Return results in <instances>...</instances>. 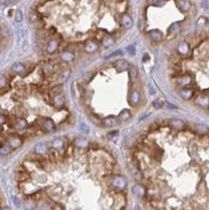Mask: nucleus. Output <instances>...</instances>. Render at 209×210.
Masks as SVG:
<instances>
[{
    "label": "nucleus",
    "instance_id": "obj_10",
    "mask_svg": "<svg viewBox=\"0 0 209 210\" xmlns=\"http://www.w3.org/2000/svg\"><path fill=\"white\" fill-rule=\"evenodd\" d=\"M23 142H22V139H20L19 137L17 136H13L9 139L8 140V145L13 149H16V148H18L22 145Z\"/></svg>",
    "mask_w": 209,
    "mask_h": 210
},
{
    "label": "nucleus",
    "instance_id": "obj_18",
    "mask_svg": "<svg viewBox=\"0 0 209 210\" xmlns=\"http://www.w3.org/2000/svg\"><path fill=\"white\" fill-rule=\"evenodd\" d=\"M98 49V44L94 41H90L89 43H87L84 47L85 51L87 53L95 52Z\"/></svg>",
    "mask_w": 209,
    "mask_h": 210
},
{
    "label": "nucleus",
    "instance_id": "obj_40",
    "mask_svg": "<svg viewBox=\"0 0 209 210\" xmlns=\"http://www.w3.org/2000/svg\"><path fill=\"white\" fill-rule=\"evenodd\" d=\"M202 6H204L205 8H209V1H205L202 3Z\"/></svg>",
    "mask_w": 209,
    "mask_h": 210
},
{
    "label": "nucleus",
    "instance_id": "obj_34",
    "mask_svg": "<svg viewBox=\"0 0 209 210\" xmlns=\"http://www.w3.org/2000/svg\"><path fill=\"white\" fill-rule=\"evenodd\" d=\"M153 107L155 109H159V108H161V106H162V103L159 99L154 100L153 103Z\"/></svg>",
    "mask_w": 209,
    "mask_h": 210
},
{
    "label": "nucleus",
    "instance_id": "obj_21",
    "mask_svg": "<svg viewBox=\"0 0 209 210\" xmlns=\"http://www.w3.org/2000/svg\"><path fill=\"white\" fill-rule=\"evenodd\" d=\"M114 43H115V40H114V38L112 36H105L102 39V44H103L104 47H110L113 46Z\"/></svg>",
    "mask_w": 209,
    "mask_h": 210
},
{
    "label": "nucleus",
    "instance_id": "obj_30",
    "mask_svg": "<svg viewBox=\"0 0 209 210\" xmlns=\"http://www.w3.org/2000/svg\"><path fill=\"white\" fill-rule=\"evenodd\" d=\"M7 84V80L4 75H0V89L5 88Z\"/></svg>",
    "mask_w": 209,
    "mask_h": 210
},
{
    "label": "nucleus",
    "instance_id": "obj_31",
    "mask_svg": "<svg viewBox=\"0 0 209 210\" xmlns=\"http://www.w3.org/2000/svg\"><path fill=\"white\" fill-rule=\"evenodd\" d=\"M14 19H15L16 22H21V21H22V19H23V14H22L21 10H17L16 12Z\"/></svg>",
    "mask_w": 209,
    "mask_h": 210
},
{
    "label": "nucleus",
    "instance_id": "obj_5",
    "mask_svg": "<svg viewBox=\"0 0 209 210\" xmlns=\"http://www.w3.org/2000/svg\"><path fill=\"white\" fill-rule=\"evenodd\" d=\"M148 36L154 43H159L163 40V33L157 29L149 31L148 32Z\"/></svg>",
    "mask_w": 209,
    "mask_h": 210
},
{
    "label": "nucleus",
    "instance_id": "obj_37",
    "mask_svg": "<svg viewBox=\"0 0 209 210\" xmlns=\"http://www.w3.org/2000/svg\"><path fill=\"white\" fill-rule=\"evenodd\" d=\"M52 210H65V209L61 204H55Z\"/></svg>",
    "mask_w": 209,
    "mask_h": 210
},
{
    "label": "nucleus",
    "instance_id": "obj_12",
    "mask_svg": "<svg viewBox=\"0 0 209 210\" xmlns=\"http://www.w3.org/2000/svg\"><path fill=\"white\" fill-rule=\"evenodd\" d=\"M42 127L45 129V131L47 132H54L55 131V124L54 123V121L51 119H47L43 121L42 123Z\"/></svg>",
    "mask_w": 209,
    "mask_h": 210
},
{
    "label": "nucleus",
    "instance_id": "obj_7",
    "mask_svg": "<svg viewBox=\"0 0 209 210\" xmlns=\"http://www.w3.org/2000/svg\"><path fill=\"white\" fill-rule=\"evenodd\" d=\"M128 100H129V103L131 105H137L139 103V101H140V94H139V92L138 91H136V90L132 91L130 93V95H129Z\"/></svg>",
    "mask_w": 209,
    "mask_h": 210
},
{
    "label": "nucleus",
    "instance_id": "obj_2",
    "mask_svg": "<svg viewBox=\"0 0 209 210\" xmlns=\"http://www.w3.org/2000/svg\"><path fill=\"white\" fill-rule=\"evenodd\" d=\"M195 103L202 108L209 107V96L206 95H198L195 99Z\"/></svg>",
    "mask_w": 209,
    "mask_h": 210
},
{
    "label": "nucleus",
    "instance_id": "obj_23",
    "mask_svg": "<svg viewBox=\"0 0 209 210\" xmlns=\"http://www.w3.org/2000/svg\"><path fill=\"white\" fill-rule=\"evenodd\" d=\"M195 130H196L197 133L201 135H206L209 132L208 128L206 125L202 124V123H197V124H196Z\"/></svg>",
    "mask_w": 209,
    "mask_h": 210
},
{
    "label": "nucleus",
    "instance_id": "obj_19",
    "mask_svg": "<svg viewBox=\"0 0 209 210\" xmlns=\"http://www.w3.org/2000/svg\"><path fill=\"white\" fill-rule=\"evenodd\" d=\"M131 111L129 110H127V109H124L123 110L120 112V113L118 116V121H128L129 119L131 118Z\"/></svg>",
    "mask_w": 209,
    "mask_h": 210
},
{
    "label": "nucleus",
    "instance_id": "obj_15",
    "mask_svg": "<svg viewBox=\"0 0 209 210\" xmlns=\"http://www.w3.org/2000/svg\"><path fill=\"white\" fill-rule=\"evenodd\" d=\"M181 30V25L178 23H175V24H171L170 28L168 29L167 31V36H175L177 34H178V32H180Z\"/></svg>",
    "mask_w": 209,
    "mask_h": 210
},
{
    "label": "nucleus",
    "instance_id": "obj_13",
    "mask_svg": "<svg viewBox=\"0 0 209 210\" xmlns=\"http://www.w3.org/2000/svg\"><path fill=\"white\" fill-rule=\"evenodd\" d=\"M61 58L65 62H71L75 59V54L70 50H65L61 54Z\"/></svg>",
    "mask_w": 209,
    "mask_h": 210
},
{
    "label": "nucleus",
    "instance_id": "obj_22",
    "mask_svg": "<svg viewBox=\"0 0 209 210\" xmlns=\"http://www.w3.org/2000/svg\"><path fill=\"white\" fill-rule=\"evenodd\" d=\"M51 144H52L53 148L58 150V151H60L64 148V141L61 139H59V138L54 139Z\"/></svg>",
    "mask_w": 209,
    "mask_h": 210
},
{
    "label": "nucleus",
    "instance_id": "obj_41",
    "mask_svg": "<svg viewBox=\"0 0 209 210\" xmlns=\"http://www.w3.org/2000/svg\"><path fill=\"white\" fill-rule=\"evenodd\" d=\"M3 122H4V118H3L2 116H0V124L3 123Z\"/></svg>",
    "mask_w": 209,
    "mask_h": 210
},
{
    "label": "nucleus",
    "instance_id": "obj_17",
    "mask_svg": "<svg viewBox=\"0 0 209 210\" xmlns=\"http://www.w3.org/2000/svg\"><path fill=\"white\" fill-rule=\"evenodd\" d=\"M65 101V96L62 94H58V95H55L54 97V99H53L54 104L56 107L58 108L61 107L64 105Z\"/></svg>",
    "mask_w": 209,
    "mask_h": 210
},
{
    "label": "nucleus",
    "instance_id": "obj_1",
    "mask_svg": "<svg viewBox=\"0 0 209 210\" xmlns=\"http://www.w3.org/2000/svg\"><path fill=\"white\" fill-rule=\"evenodd\" d=\"M190 46L189 43L185 41H182L178 43L177 46V53L179 57H184V56L188 55L190 52Z\"/></svg>",
    "mask_w": 209,
    "mask_h": 210
},
{
    "label": "nucleus",
    "instance_id": "obj_28",
    "mask_svg": "<svg viewBox=\"0 0 209 210\" xmlns=\"http://www.w3.org/2000/svg\"><path fill=\"white\" fill-rule=\"evenodd\" d=\"M16 126L18 129H24L27 126V121L24 119H18L16 123Z\"/></svg>",
    "mask_w": 209,
    "mask_h": 210
},
{
    "label": "nucleus",
    "instance_id": "obj_32",
    "mask_svg": "<svg viewBox=\"0 0 209 210\" xmlns=\"http://www.w3.org/2000/svg\"><path fill=\"white\" fill-rule=\"evenodd\" d=\"M127 53L130 55L133 56L135 54V48H134V47L132 46V45L128 46L127 47Z\"/></svg>",
    "mask_w": 209,
    "mask_h": 210
},
{
    "label": "nucleus",
    "instance_id": "obj_25",
    "mask_svg": "<svg viewBox=\"0 0 209 210\" xmlns=\"http://www.w3.org/2000/svg\"><path fill=\"white\" fill-rule=\"evenodd\" d=\"M70 73H71L70 70H68V69H66V70L62 71L60 74H59V75H58V81L59 82V83H63L64 81H65L68 78V76H69Z\"/></svg>",
    "mask_w": 209,
    "mask_h": 210
},
{
    "label": "nucleus",
    "instance_id": "obj_36",
    "mask_svg": "<svg viewBox=\"0 0 209 210\" xmlns=\"http://www.w3.org/2000/svg\"><path fill=\"white\" fill-rule=\"evenodd\" d=\"M130 75H131V77H134L135 78L137 75H138V71H137V69L135 68H131V70H130Z\"/></svg>",
    "mask_w": 209,
    "mask_h": 210
},
{
    "label": "nucleus",
    "instance_id": "obj_11",
    "mask_svg": "<svg viewBox=\"0 0 209 210\" xmlns=\"http://www.w3.org/2000/svg\"><path fill=\"white\" fill-rule=\"evenodd\" d=\"M34 152L36 154L43 155L48 152V147L45 143H38L34 147Z\"/></svg>",
    "mask_w": 209,
    "mask_h": 210
},
{
    "label": "nucleus",
    "instance_id": "obj_38",
    "mask_svg": "<svg viewBox=\"0 0 209 210\" xmlns=\"http://www.w3.org/2000/svg\"><path fill=\"white\" fill-rule=\"evenodd\" d=\"M117 135H118V131H111L109 134L108 135V137H109L110 139H112V138L117 136Z\"/></svg>",
    "mask_w": 209,
    "mask_h": 210
},
{
    "label": "nucleus",
    "instance_id": "obj_20",
    "mask_svg": "<svg viewBox=\"0 0 209 210\" xmlns=\"http://www.w3.org/2000/svg\"><path fill=\"white\" fill-rule=\"evenodd\" d=\"M12 70H13L14 73L17 74H21L22 73H24V69H25V66L23 63L21 62H16L12 66Z\"/></svg>",
    "mask_w": 209,
    "mask_h": 210
},
{
    "label": "nucleus",
    "instance_id": "obj_8",
    "mask_svg": "<svg viewBox=\"0 0 209 210\" xmlns=\"http://www.w3.org/2000/svg\"><path fill=\"white\" fill-rule=\"evenodd\" d=\"M114 67L118 71H125L128 69L129 65L127 61L123 60V59H119L114 62Z\"/></svg>",
    "mask_w": 209,
    "mask_h": 210
},
{
    "label": "nucleus",
    "instance_id": "obj_33",
    "mask_svg": "<svg viewBox=\"0 0 209 210\" xmlns=\"http://www.w3.org/2000/svg\"><path fill=\"white\" fill-rule=\"evenodd\" d=\"M17 2H14V1H9V0H3V1H0V5L2 6H7L9 5H11V4H15Z\"/></svg>",
    "mask_w": 209,
    "mask_h": 210
},
{
    "label": "nucleus",
    "instance_id": "obj_4",
    "mask_svg": "<svg viewBox=\"0 0 209 210\" xmlns=\"http://www.w3.org/2000/svg\"><path fill=\"white\" fill-rule=\"evenodd\" d=\"M102 123L103 126L111 128V127H115L118 125L119 124V121H118V119L116 117H113V116H109V117L102 120Z\"/></svg>",
    "mask_w": 209,
    "mask_h": 210
},
{
    "label": "nucleus",
    "instance_id": "obj_29",
    "mask_svg": "<svg viewBox=\"0 0 209 210\" xmlns=\"http://www.w3.org/2000/svg\"><path fill=\"white\" fill-rule=\"evenodd\" d=\"M88 142L85 139H77L76 141V145L79 147H85L87 146Z\"/></svg>",
    "mask_w": 209,
    "mask_h": 210
},
{
    "label": "nucleus",
    "instance_id": "obj_14",
    "mask_svg": "<svg viewBox=\"0 0 209 210\" xmlns=\"http://www.w3.org/2000/svg\"><path fill=\"white\" fill-rule=\"evenodd\" d=\"M58 47H59V43H58V40H51L47 44V51L49 54H53L58 50Z\"/></svg>",
    "mask_w": 209,
    "mask_h": 210
},
{
    "label": "nucleus",
    "instance_id": "obj_24",
    "mask_svg": "<svg viewBox=\"0 0 209 210\" xmlns=\"http://www.w3.org/2000/svg\"><path fill=\"white\" fill-rule=\"evenodd\" d=\"M24 207L26 208V209L28 210H33L36 207V202L34 201V199L32 197H30V198H27L25 201H24Z\"/></svg>",
    "mask_w": 209,
    "mask_h": 210
},
{
    "label": "nucleus",
    "instance_id": "obj_42",
    "mask_svg": "<svg viewBox=\"0 0 209 210\" xmlns=\"http://www.w3.org/2000/svg\"><path fill=\"white\" fill-rule=\"evenodd\" d=\"M3 210H10V209H4Z\"/></svg>",
    "mask_w": 209,
    "mask_h": 210
},
{
    "label": "nucleus",
    "instance_id": "obj_16",
    "mask_svg": "<svg viewBox=\"0 0 209 210\" xmlns=\"http://www.w3.org/2000/svg\"><path fill=\"white\" fill-rule=\"evenodd\" d=\"M175 3L178 6V8L183 13L188 12L191 8V3L187 1H178Z\"/></svg>",
    "mask_w": 209,
    "mask_h": 210
},
{
    "label": "nucleus",
    "instance_id": "obj_26",
    "mask_svg": "<svg viewBox=\"0 0 209 210\" xmlns=\"http://www.w3.org/2000/svg\"><path fill=\"white\" fill-rule=\"evenodd\" d=\"M11 151H12V148L9 145H3L0 147V154L3 155V156L10 154Z\"/></svg>",
    "mask_w": 209,
    "mask_h": 210
},
{
    "label": "nucleus",
    "instance_id": "obj_3",
    "mask_svg": "<svg viewBox=\"0 0 209 210\" xmlns=\"http://www.w3.org/2000/svg\"><path fill=\"white\" fill-rule=\"evenodd\" d=\"M179 94H180V96L183 98V99L189 100L194 96L195 90L192 87H182V89L179 91Z\"/></svg>",
    "mask_w": 209,
    "mask_h": 210
},
{
    "label": "nucleus",
    "instance_id": "obj_39",
    "mask_svg": "<svg viewBox=\"0 0 209 210\" xmlns=\"http://www.w3.org/2000/svg\"><path fill=\"white\" fill-rule=\"evenodd\" d=\"M149 60V56L148 54H144V57H143V59H142V61H143L144 62H146V61H148Z\"/></svg>",
    "mask_w": 209,
    "mask_h": 210
},
{
    "label": "nucleus",
    "instance_id": "obj_6",
    "mask_svg": "<svg viewBox=\"0 0 209 210\" xmlns=\"http://www.w3.org/2000/svg\"><path fill=\"white\" fill-rule=\"evenodd\" d=\"M191 81H192V80H191L189 75H183V76H178L176 80V83L180 87H186L188 85H190Z\"/></svg>",
    "mask_w": 209,
    "mask_h": 210
},
{
    "label": "nucleus",
    "instance_id": "obj_9",
    "mask_svg": "<svg viewBox=\"0 0 209 210\" xmlns=\"http://www.w3.org/2000/svg\"><path fill=\"white\" fill-rule=\"evenodd\" d=\"M121 24H122V26L125 29H128L132 27V24H133V21H132V19L127 13H123L122 17H121Z\"/></svg>",
    "mask_w": 209,
    "mask_h": 210
},
{
    "label": "nucleus",
    "instance_id": "obj_27",
    "mask_svg": "<svg viewBox=\"0 0 209 210\" xmlns=\"http://www.w3.org/2000/svg\"><path fill=\"white\" fill-rule=\"evenodd\" d=\"M171 126L174 127L175 128H182L184 126V123L181 120H172L170 122Z\"/></svg>",
    "mask_w": 209,
    "mask_h": 210
},
{
    "label": "nucleus",
    "instance_id": "obj_35",
    "mask_svg": "<svg viewBox=\"0 0 209 210\" xmlns=\"http://www.w3.org/2000/svg\"><path fill=\"white\" fill-rule=\"evenodd\" d=\"M121 54H123V52H122V50H116L115 52L112 53L111 54H109V56H107V58H112V57H115V56L121 55Z\"/></svg>",
    "mask_w": 209,
    "mask_h": 210
}]
</instances>
